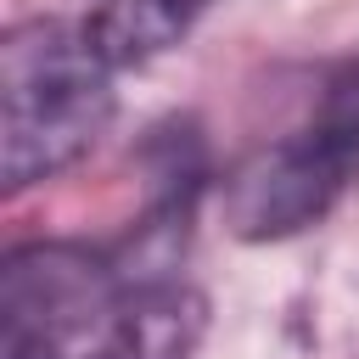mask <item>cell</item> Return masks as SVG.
Returning <instances> with one entry per match:
<instances>
[{
    "label": "cell",
    "instance_id": "obj_4",
    "mask_svg": "<svg viewBox=\"0 0 359 359\" xmlns=\"http://www.w3.org/2000/svg\"><path fill=\"white\" fill-rule=\"evenodd\" d=\"M208 6L213 0H101L84 34L107 67H146L151 56L180 45Z\"/></svg>",
    "mask_w": 359,
    "mask_h": 359
},
{
    "label": "cell",
    "instance_id": "obj_1",
    "mask_svg": "<svg viewBox=\"0 0 359 359\" xmlns=\"http://www.w3.org/2000/svg\"><path fill=\"white\" fill-rule=\"evenodd\" d=\"M208 303L73 241L11 247L0 269V359H191Z\"/></svg>",
    "mask_w": 359,
    "mask_h": 359
},
{
    "label": "cell",
    "instance_id": "obj_2",
    "mask_svg": "<svg viewBox=\"0 0 359 359\" xmlns=\"http://www.w3.org/2000/svg\"><path fill=\"white\" fill-rule=\"evenodd\" d=\"M112 123V67L67 22H17L0 45V174L28 191L79 163Z\"/></svg>",
    "mask_w": 359,
    "mask_h": 359
},
{
    "label": "cell",
    "instance_id": "obj_3",
    "mask_svg": "<svg viewBox=\"0 0 359 359\" xmlns=\"http://www.w3.org/2000/svg\"><path fill=\"white\" fill-rule=\"evenodd\" d=\"M353 174H359V79L337 84L303 129L236 163V174L224 180V224L241 241L297 236L337 208Z\"/></svg>",
    "mask_w": 359,
    "mask_h": 359
}]
</instances>
